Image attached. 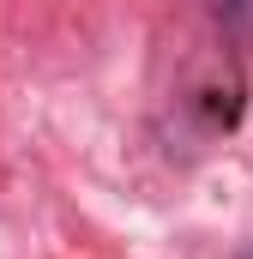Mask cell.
<instances>
[{
  "label": "cell",
  "mask_w": 253,
  "mask_h": 259,
  "mask_svg": "<svg viewBox=\"0 0 253 259\" xmlns=\"http://www.w3.org/2000/svg\"><path fill=\"white\" fill-rule=\"evenodd\" d=\"M205 6H211V24L229 42H241V49L253 42V0H205Z\"/></svg>",
  "instance_id": "6da1fadb"
}]
</instances>
